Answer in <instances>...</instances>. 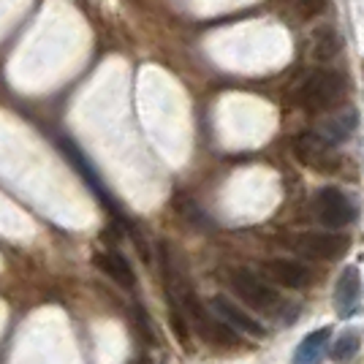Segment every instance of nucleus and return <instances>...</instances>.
I'll return each mask as SVG.
<instances>
[{
	"label": "nucleus",
	"mask_w": 364,
	"mask_h": 364,
	"mask_svg": "<svg viewBox=\"0 0 364 364\" xmlns=\"http://www.w3.org/2000/svg\"><path fill=\"white\" fill-rule=\"evenodd\" d=\"M318 60H332L334 55L340 52V36L334 31H318L316 33V46H313Z\"/></svg>",
	"instance_id": "14"
},
{
	"label": "nucleus",
	"mask_w": 364,
	"mask_h": 364,
	"mask_svg": "<svg viewBox=\"0 0 364 364\" xmlns=\"http://www.w3.org/2000/svg\"><path fill=\"white\" fill-rule=\"evenodd\" d=\"M356 122H359V114L353 109H340V112H334V114H329L326 120L321 122L318 136L323 141H329V144H340V141H346L353 134Z\"/></svg>",
	"instance_id": "11"
},
{
	"label": "nucleus",
	"mask_w": 364,
	"mask_h": 364,
	"mask_svg": "<svg viewBox=\"0 0 364 364\" xmlns=\"http://www.w3.org/2000/svg\"><path fill=\"white\" fill-rule=\"evenodd\" d=\"M313 213L323 226L329 228H343L353 223L356 218V207L340 188H321L316 198H313Z\"/></svg>",
	"instance_id": "3"
},
{
	"label": "nucleus",
	"mask_w": 364,
	"mask_h": 364,
	"mask_svg": "<svg viewBox=\"0 0 364 364\" xmlns=\"http://www.w3.org/2000/svg\"><path fill=\"white\" fill-rule=\"evenodd\" d=\"M329 147H332V144L323 141L318 134H299V136L294 139V152H296V158L313 168L329 166V161H332Z\"/></svg>",
	"instance_id": "10"
},
{
	"label": "nucleus",
	"mask_w": 364,
	"mask_h": 364,
	"mask_svg": "<svg viewBox=\"0 0 364 364\" xmlns=\"http://www.w3.org/2000/svg\"><path fill=\"white\" fill-rule=\"evenodd\" d=\"M359 289H362L359 269L356 267H346L340 272L337 289H334V307H337L340 318H348V316H353L359 310Z\"/></svg>",
	"instance_id": "7"
},
{
	"label": "nucleus",
	"mask_w": 364,
	"mask_h": 364,
	"mask_svg": "<svg viewBox=\"0 0 364 364\" xmlns=\"http://www.w3.org/2000/svg\"><path fill=\"white\" fill-rule=\"evenodd\" d=\"M332 329H316L299 343V348L294 353V364H321V359L326 356V346H329Z\"/></svg>",
	"instance_id": "12"
},
{
	"label": "nucleus",
	"mask_w": 364,
	"mask_h": 364,
	"mask_svg": "<svg viewBox=\"0 0 364 364\" xmlns=\"http://www.w3.org/2000/svg\"><path fill=\"white\" fill-rule=\"evenodd\" d=\"M228 283H231L234 294H237L245 304H250L253 310L277 313V310L283 307L280 294H277L272 286H267V283H264L256 272H250V269H234V272L228 274Z\"/></svg>",
	"instance_id": "2"
},
{
	"label": "nucleus",
	"mask_w": 364,
	"mask_h": 364,
	"mask_svg": "<svg viewBox=\"0 0 364 364\" xmlns=\"http://www.w3.org/2000/svg\"><path fill=\"white\" fill-rule=\"evenodd\" d=\"M294 247L307 258H337L346 253L348 240L340 234H321V231H310V234H299L294 240Z\"/></svg>",
	"instance_id": "6"
},
{
	"label": "nucleus",
	"mask_w": 364,
	"mask_h": 364,
	"mask_svg": "<svg viewBox=\"0 0 364 364\" xmlns=\"http://www.w3.org/2000/svg\"><path fill=\"white\" fill-rule=\"evenodd\" d=\"M264 272L272 283L283 286V289H304L310 283V272L304 269L302 264L289 261V258H269L264 264Z\"/></svg>",
	"instance_id": "8"
},
{
	"label": "nucleus",
	"mask_w": 364,
	"mask_h": 364,
	"mask_svg": "<svg viewBox=\"0 0 364 364\" xmlns=\"http://www.w3.org/2000/svg\"><path fill=\"white\" fill-rule=\"evenodd\" d=\"M210 307H213L215 316L220 321H226L234 332L247 334V337H253V340L267 337V329L261 326V321H256L247 310H242L237 302H231L228 296H213V299H210Z\"/></svg>",
	"instance_id": "5"
},
{
	"label": "nucleus",
	"mask_w": 364,
	"mask_h": 364,
	"mask_svg": "<svg viewBox=\"0 0 364 364\" xmlns=\"http://www.w3.org/2000/svg\"><path fill=\"white\" fill-rule=\"evenodd\" d=\"M359 350V334L356 332H343L332 346V359L334 362H350Z\"/></svg>",
	"instance_id": "13"
},
{
	"label": "nucleus",
	"mask_w": 364,
	"mask_h": 364,
	"mask_svg": "<svg viewBox=\"0 0 364 364\" xmlns=\"http://www.w3.org/2000/svg\"><path fill=\"white\" fill-rule=\"evenodd\" d=\"M326 9V0H296V14L302 19H316Z\"/></svg>",
	"instance_id": "15"
},
{
	"label": "nucleus",
	"mask_w": 364,
	"mask_h": 364,
	"mask_svg": "<svg viewBox=\"0 0 364 364\" xmlns=\"http://www.w3.org/2000/svg\"><path fill=\"white\" fill-rule=\"evenodd\" d=\"M95 267L107 274L109 280H114L122 289H134L136 286V274H134V267L131 261L117 253V250H101L95 253Z\"/></svg>",
	"instance_id": "9"
},
{
	"label": "nucleus",
	"mask_w": 364,
	"mask_h": 364,
	"mask_svg": "<svg viewBox=\"0 0 364 364\" xmlns=\"http://www.w3.org/2000/svg\"><path fill=\"white\" fill-rule=\"evenodd\" d=\"M185 302H188V313H191V321H193V329L207 343H213V346H237L240 343V332H234L226 321H220L215 313H207L193 296H185Z\"/></svg>",
	"instance_id": "4"
},
{
	"label": "nucleus",
	"mask_w": 364,
	"mask_h": 364,
	"mask_svg": "<svg viewBox=\"0 0 364 364\" xmlns=\"http://www.w3.org/2000/svg\"><path fill=\"white\" fill-rule=\"evenodd\" d=\"M346 98V79L337 71H313L296 87V104L307 112H332Z\"/></svg>",
	"instance_id": "1"
}]
</instances>
